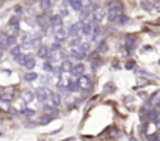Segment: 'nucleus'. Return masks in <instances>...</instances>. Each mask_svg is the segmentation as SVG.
<instances>
[{
	"label": "nucleus",
	"mask_w": 160,
	"mask_h": 141,
	"mask_svg": "<svg viewBox=\"0 0 160 141\" xmlns=\"http://www.w3.org/2000/svg\"><path fill=\"white\" fill-rule=\"evenodd\" d=\"M126 67H127V69H132V67H133V61H129V64H127Z\"/></svg>",
	"instance_id": "36"
},
{
	"label": "nucleus",
	"mask_w": 160,
	"mask_h": 141,
	"mask_svg": "<svg viewBox=\"0 0 160 141\" xmlns=\"http://www.w3.org/2000/svg\"><path fill=\"white\" fill-rule=\"evenodd\" d=\"M0 110H11L10 100H6V99H2V100H0Z\"/></svg>",
	"instance_id": "28"
},
{
	"label": "nucleus",
	"mask_w": 160,
	"mask_h": 141,
	"mask_svg": "<svg viewBox=\"0 0 160 141\" xmlns=\"http://www.w3.org/2000/svg\"><path fill=\"white\" fill-rule=\"evenodd\" d=\"M80 42H82V35L72 36V39H69V45L71 47H77V45H80Z\"/></svg>",
	"instance_id": "23"
},
{
	"label": "nucleus",
	"mask_w": 160,
	"mask_h": 141,
	"mask_svg": "<svg viewBox=\"0 0 160 141\" xmlns=\"http://www.w3.org/2000/svg\"><path fill=\"white\" fill-rule=\"evenodd\" d=\"M20 52H22V50H20V47H19V45H13V47H11V50H10L11 57H14V58H16Z\"/></svg>",
	"instance_id": "29"
},
{
	"label": "nucleus",
	"mask_w": 160,
	"mask_h": 141,
	"mask_svg": "<svg viewBox=\"0 0 160 141\" xmlns=\"http://www.w3.org/2000/svg\"><path fill=\"white\" fill-rule=\"evenodd\" d=\"M135 45H136V38L132 36V35H127V36L124 38V47H126L127 53H130V52L135 49Z\"/></svg>",
	"instance_id": "3"
},
{
	"label": "nucleus",
	"mask_w": 160,
	"mask_h": 141,
	"mask_svg": "<svg viewBox=\"0 0 160 141\" xmlns=\"http://www.w3.org/2000/svg\"><path fill=\"white\" fill-rule=\"evenodd\" d=\"M16 41H17V38H16V35H6V38H5V45H16Z\"/></svg>",
	"instance_id": "20"
},
{
	"label": "nucleus",
	"mask_w": 160,
	"mask_h": 141,
	"mask_svg": "<svg viewBox=\"0 0 160 141\" xmlns=\"http://www.w3.org/2000/svg\"><path fill=\"white\" fill-rule=\"evenodd\" d=\"M101 35H102V28H101L99 25H93V33H91V39H93V41H97Z\"/></svg>",
	"instance_id": "15"
},
{
	"label": "nucleus",
	"mask_w": 160,
	"mask_h": 141,
	"mask_svg": "<svg viewBox=\"0 0 160 141\" xmlns=\"http://www.w3.org/2000/svg\"><path fill=\"white\" fill-rule=\"evenodd\" d=\"M158 64H160V61H158Z\"/></svg>",
	"instance_id": "41"
},
{
	"label": "nucleus",
	"mask_w": 160,
	"mask_h": 141,
	"mask_svg": "<svg viewBox=\"0 0 160 141\" xmlns=\"http://www.w3.org/2000/svg\"><path fill=\"white\" fill-rule=\"evenodd\" d=\"M85 72V66L82 63H77V64H72V69H71V74L77 79L79 75H82Z\"/></svg>",
	"instance_id": "8"
},
{
	"label": "nucleus",
	"mask_w": 160,
	"mask_h": 141,
	"mask_svg": "<svg viewBox=\"0 0 160 141\" xmlns=\"http://www.w3.org/2000/svg\"><path fill=\"white\" fill-rule=\"evenodd\" d=\"M93 25H94V24H91V22H82L80 35H83V36H91V33H93Z\"/></svg>",
	"instance_id": "5"
},
{
	"label": "nucleus",
	"mask_w": 160,
	"mask_h": 141,
	"mask_svg": "<svg viewBox=\"0 0 160 141\" xmlns=\"http://www.w3.org/2000/svg\"><path fill=\"white\" fill-rule=\"evenodd\" d=\"M41 82H42L44 85H47V83L50 85V83H52V75L49 74V75H44V77H41Z\"/></svg>",
	"instance_id": "32"
},
{
	"label": "nucleus",
	"mask_w": 160,
	"mask_h": 141,
	"mask_svg": "<svg viewBox=\"0 0 160 141\" xmlns=\"http://www.w3.org/2000/svg\"><path fill=\"white\" fill-rule=\"evenodd\" d=\"M69 57H71V58H76V60H82V58H85V55H83L79 49H71Z\"/></svg>",
	"instance_id": "21"
},
{
	"label": "nucleus",
	"mask_w": 160,
	"mask_h": 141,
	"mask_svg": "<svg viewBox=\"0 0 160 141\" xmlns=\"http://www.w3.org/2000/svg\"><path fill=\"white\" fill-rule=\"evenodd\" d=\"M121 14H124V5L119 2V0H113V2H110L108 11H107V19H108V22L115 24Z\"/></svg>",
	"instance_id": "1"
},
{
	"label": "nucleus",
	"mask_w": 160,
	"mask_h": 141,
	"mask_svg": "<svg viewBox=\"0 0 160 141\" xmlns=\"http://www.w3.org/2000/svg\"><path fill=\"white\" fill-rule=\"evenodd\" d=\"M89 47H91V45H89V42H80V45H79V50H80V52H82V53L86 57V53L89 52Z\"/></svg>",
	"instance_id": "24"
},
{
	"label": "nucleus",
	"mask_w": 160,
	"mask_h": 141,
	"mask_svg": "<svg viewBox=\"0 0 160 141\" xmlns=\"http://www.w3.org/2000/svg\"><path fill=\"white\" fill-rule=\"evenodd\" d=\"M22 11H24V8H22V6H16V8H14V14H16V16H19V17H20Z\"/></svg>",
	"instance_id": "33"
},
{
	"label": "nucleus",
	"mask_w": 160,
	"mask_h": 141,
	"mask_svg": "<svg viewBox=\"0 0 160 141\" xmlns=\"http://www.w3.org/2000/svg\"><path fill=\"white\" fill-rule=\"evenodd\" d=\"M49 24H50V25L52 27H61L63 25V17L58 14V13H55V14H52L50 17H49Z\"/></svg>",
	"instance_id": "6"
},
{
	"label": "nucleus",
	"mask_w": 160,
	"mask_h": 141,
	"mask_svg": "<svg viewBox=\"0 0 160 141\" xmlns=\"http://www.w3.org/2000/svg\"><path fill=\"white\" fill-rule=\"evenodd\" d=\"M35 64H36V61H35V58H32V57H28L24 63H22V66H24L25 69H28V70H33Z\"/></svg>",
	"instance_id": "17"
},
{
	"label": "nucleus",
	"mask_w": 160,
	"mask_h": 141,
	"mask_svg": "<svg viewBox=\"0 0 160 141\" xmlns=\"http://www.w3.org/2000/svg\"><path fill=\"white\" fill-rule=\"evenodd\" d=\"M47 99L50 100V105H54V107H60V104H61V97H60V94H57V92H54V91H49Z\"/></svg>",
	"instance_id": "7"
},
{
	"label": "nucleus",
	"mask_w": 160,
	"mask_h": 141,
	"mask_svg": "<svg viewBox=\"0 0 160 141\" xmlns=\"http://www.w3.org/2000/svg\"><path fill=\"white\" fill-rule=\"evenodd\" d=\"M19 113H20L22 116H25V118H32L36 111H35V110H32V108H25V107H24V108H22Z\"/></svg>",
	"instance_id": "25"
},
{
	"label": "nucleus",
	"mask_w": 160,
	"mask_h": 141,
	"mask_svg": "<svg viewBox=\"0 0 160 141\" xmlns=\"http://www.w3.org/2000/svg\"><path fill=\"white\" fill-rule=\"evenodd\" d=\"M35 96H36V99L39 100V102H45L47 100V96H49V89L47 88H38L36 89V92H35Z\"/></svg>",
	"instance_id": "4"
},
{
	"label": "nucleus",
	"mask_w": 160,
	"mask_h": 141,
	"mask_svg": "<svg viewBox=\"0 0 160 141\" xmlns=\"http://www.w3.org/2000/svg\"><path fill=\"white\" fill-rule=\"evenodd\" d=\"M42 110H44V113L47 114V116H49V114L52 116V114L57 113V107H54V105H50V104H45V105L42 107Z\"/></svg>",
	"instance_id": "18"
},
{
	"label": "nucleus",
	"mask_w": 160,
	"mask_h": 141,
	"mask_svg": "<svg viewBox=\"0 0 160 141\" xmlns=\"http://www.w3.org/2000/svg\"><path fill=\"white\" fill-rule=\"evenodd\" d=\"M107 49H108V45H107V42L101 41V42L97 44V50H101V52H107Z\"/></svg>",
	"instance_id": "31"
},
{
	"label": "nucleus",
	"mask_w": 160,
	"mask_h": 141,
	"mask_svg": "<svg viewBox=\"0 0 160 141\" xmlns=\"http://www.w3.org/2000/svg\"><path fill=\"white\" fill-rule=\"evenodd\" d=\"M38 79H39L38 74L33 72V70H30V72H27V74L24 75V80H27V82H35V80H38Z\"/></svg>",
	"instance_id": "22"
},
{
	"label": "nucleus",
	"mask_w": 160,
	"mask_h": 141,
	"mask_svg": "<svg viewBox=\"0 0 160 141\" xmlns=\"http://www.w3.org/2000/svg\"><path fill=\"white\" fill-rule=\"evenodd\" d=\"M2 55H3V52H2V49H0V58H2Z\"/></svg>",
	"instance_id": "37"
},
{
	"label": "nucleus",
	"mask_w": 160,
	"mask_h": 141,
	"mask_svg": "<svg viewBox=\"0 0 160 141\" xmlns=\"http://www.w3.org/2000/svg\"><path fill=\"white\" fill-rule=\"evenodd\" d=\"M38 2H39V6L42 11H49L52 6V0H38Z\"/></svg>",
	"instance_id": "19"
},
{
	"label": "nucleus",
	"mask_w": 160,
	"mask_h": 141,
	"mask_svg": "<svg viewBox=\"0 0 160 141\" xmlns=\"http://www.w3.org/2000/svg\"><path fill=\"white\" fill-rule=\"evenodd\" d=\"M20 41H22V44H25V45H32V36H30L28 33H24V35H22Z\"/></svg>",
	"instance_id": "27"
},
{
	"label": "nucleus",
	"mask_w": 160,
	"mask_h": 141,
	"mask_svg": "<svg viewBox=\"0 0 160 141\" xmlns=\"http://www.w3.org/2000/svg\"><path fill=\"white\" fill-rule=\"evenodd\" d=\"M80 27H82V22L72 24V25L69 27V30H67V35H69V38H72V36H77V35H80Z\"/></svg>",
	"instance_id": "11"
},
{
	"label": "nucleus",
	"mask_w": 160,
	"mask_h": 141,
	"mask_svg": "<svg viewBox=\"0 0 160 141\" xmlns=\"http://www.w3.org/2000/svg\"><path fill=\"white\" fill-rule=\"evenodd\" d=\"M77 83H79V88L80 89H91V86H93V83H91V79L85 74L79 75L77 77Z\"/></svg>",
	"instance_id": "2"
},
{
	"label": "nucleus",
	"mask_w": 160,
	"mask_h": 141,
	"mask_svg": "<svg viewBox=\"0 0 160 141\" xmlns=\"http://www.w3.org/2000/svg\"><path fill=\"white\" fill-rule=\"evenodd\" d=\"M72 61L71 60H67V58H64L61 63H60V70L61 72H71V69H72Z\"/></svg>",
	"instance_id": "10"
},
{
	"label": "nucleus",
	"mask_w": 160,
	"mask_h": 141,
	"mask_svg": "<svg viewBox=\"0 0 160 141\" xmlns=\"http://www.w3.org/2000/svg\"><path fill=\"white\" fill-rule=\"evenodd\" d=\"M66 89L69 91V92H76V91H79V89H80V88H79V83H77V79H76V77H72V79H69V80H67Z\"/></svg>",
	"instance_id": "9"
},
{
	"label": "nucleus",
	"mask_w": 160,
	"mask_h": 141,
	"mask_svg": "<svg viewBox=\"0 0 160 141\" xmlns=\"http://www.w3.org/2000/svg\"><path fill=\"white\" fill-rule=\"evenodd\" d=\"M67 5H69L74 11H82V8H83V0H67Z\"/></svg>",
	"instance_id": "13"
},
{
	"label": "nucleus",
	"mask_w": 160,
	"mask_h": 141,
	"mask_svg": "<svg viewBox=\"0 0 160 141\" xmlns=\"http://www.w3.org/2000/svg\"><path fill=\"white\" fill-rule=\"evenodd\" d=\"M149 105H152V107H160V91H157L155 94H152V96H151Z\"/></svg>",
	"instance_id": "14"
},
{
	"label": "nucleus",
	"mask_w": 160,
	"mask_h": 141,
	"mask_svg": "<svg viewBox=\"0 0 160 141\" xmlns=\"http://www.w3.org/2000/svg\"><path fill=\"white\" fill-rule=\"evenodd\" d=\"M129 20H130V19H129V17H127L126 14H121V16L118 17V20H116L115 24H118V25H126V24H129Z\"/></svg>",
	"instance_id": "26"
},
{
	"label": "nucleus",
	"mask_w": 160,
	"mask_h": 141,
	"mask_svg": "<svg viewBox=\"0 0 160 141\" xmlns=\"http://www.w3.org/2000/svg\"><path fill=\"white\" fill-rule=\"evenodd\" d=\"M0 113H2V110H0Z\"/></svg>",
	"instance_id": "40"
},
{
	"label": "nucleus",
	"mask_w": 160,
	"mask_h": 141,
	"mask_svg": "<svg viewBox=\"0 0 160 141\" xmlns=\"http://www.w3.org/2000/svg\"><path fill=\"white\" fill-rule=\"evenodd\" d=\"M61 17H67V16H69V11H67V10H60V13H58Z\"/></svg>",
	"instance_id": "35"
},
{
	"label": "nucleus",
	"mask_w": 160,
	"mask_h": 141,
	"mask_svg": "<svg viewBox=\"0 0 160 141\" xmlns=\"http://www.w3.org/2000/svg\"><path fill=\"white\" fill-rule=\"evenodd\" d=\"M140 5H141V6H143L146 11H152V10H154V8H152V3H149L148 0H141V2H140Z\"/></svg>",
	"instance_id": "30"
},
{
	"label": "nucleus",
	"mask_w": 160,
	"mask_h": 141,
	"mask_svg": "<svg viewBox=\"0 0 160 141\" xmlns=\"http://www.w3.org/2000/svg\"><path fill=\"white\" fill-rule=\"evenodd\" d=\"M54 2H58V0H54Z\"/></svg>",
	"instance_id": "38"
},
{
	"label": "nucleus",
	"mask_w": 160,
	"mask_h": 141,
	"mask_svg": "<svg viewBox=\"0 0 160 141\" xmlns=\"http://www.w3.org/2000/svg\"><path fill=\"white\" fill-rule=\"evenodd\" d=\"M22 99H24V102H25V104H30V102H33V99H35V92L24 91V92H22Z\"/></svg>",
	"instance_id": "16"
},
{
	"label": "nucleus",
	"mask_w": 160,
	"mask_h": 141,
	"mask_svg": "<svg viewBox=\"0 0 160 141\" xmlns=\"http://www.w3.org/2000/svg\"><path fill=\"white\" fill-rule=\"evenodd\" d=\"M49 55H50V49H49V47H44V45L38 47L36 57H39V58H44V60H47V58H49Z\"/></svg>",
	"instance_id": "12"
},
{
	"label": "nucleus",
	"mask_w": 160,
	"mask_h": 141,
	"mask_svg": "<svg viewBox=\"0 0 160 141\" xmlns=\"http://www.w3.org/2000/svg\"><path fill=\"white\" fill-rule=\"evenodd\" d=\"M86 2H89V0H86Z\"/></svg>",
	"instance_id": "39"
},
{
	"label": "nucleus",
	"mask_w": 160,
	"mask_h": 141,
	"mask_svg": "<svg viewBox=\"0 0 160 141\" xmlns=\"http://www.w3.org/2000/svg\"><path fill=\"white\" fill-rule=\"evenodd\" d=\"M105 88H107V89H105V92H110V91L113 92V91H115V85H113V83H108Z\"/></svg>",
	"instance_id": "34"
}]
</instances>
